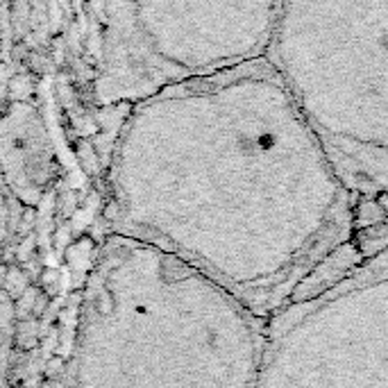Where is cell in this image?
Listing matches in <instances>:
<instances>
[{"mask_svg":"<svg viewBox=\"0 0 388 388\" xmlns=\"http://www.w3.org/2000/svg\"><path fill=\"white\" fill-rule=\"evenodd\" d=\"M284 0H98L91 94L130 107L266 59Z\"/></svg>","mask_w":388,"mask_h":388,"instance_id":"6da1fadb","label":"cell"},{"mask_svg":"<svg viewBox=\"0 0 388 388\" xmlns=\"http://www.w3.org/2000/svg\"><path fill=\"white\" fill-rule=\"evenodd\" d=\"M266 59L318 139L388 134V0H284Z\"/></svg>","mask_w":388,"mask_h":388,"instance_id":"7a4b0ae2","label":"cell"},{"mask_svg":"<svg viewBox=\"0 0 388 388\" xmlns=\"http://www.w3.org/2000/svg\"><path fill=\"white\" fill-rule=\"evenodd\" d=\"M55 141L48 116L32 100H12L0 110V175L14 191H34L50 182Z\"/></svg>","mask_w":388,"mask_h":388,"instance_id":"3957f363","label":"cell"},{"mask_svg":"<svg viewBox=\"0 0 388 388\" xmlns=\"http://www.w3.org/2000/svg\"><path fill=\"white\" fill-rule=\"evenodd\" d=\"M355 246L364 257H375L388 246V216L377 225L357 230L355 232Z\"/></svg>","mask_w":388,"mask_h":388,"instance_id":"277c9868","label":"cell"},{"mask_svg":"<svg viewBox=\"0 0 388 388\" xmlns=\"http://www.w3.org/2000/svg\"><path fill=\"white\" fill-rule=\"evenodd\" d=\"M388 216V211L384 209L382 204L377 200H361L355 209V227L357 230H364V227H370V225H377L382 223Z\"/></svg>","mask_w":388,"mask_h":388,"instance_id":"5b68a950","label":"cell"},{"mask_svg":"<svg viewBox=\"0 0 388 388\" xmlns=\"http://www.w3.org/2000/svg\"><path fill=\"white\" fill-rule=\"evenodd\" d=\"M3 5H5V0H0V10H3Z\"/></svg>","mask_w":388,"mask_h":388,"instance_id":"8992f818","label":"cell"}]
</instances>
